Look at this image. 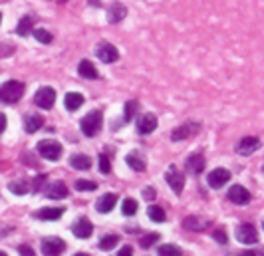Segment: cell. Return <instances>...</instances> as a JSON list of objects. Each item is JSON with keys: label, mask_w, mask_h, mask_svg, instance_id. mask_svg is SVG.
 Returning a JSON list of instances; mask_svg holds the SVG:
<instances>
[{"label": "cell", "mask_w": 264, "mask_h": 256, "mask_svg": "<svg viewBox=\"0 0 264 256\" xmlns=\"http://www.w3.org/2000/svg\"><path fill=\"white\" fill-rule=\"evenodd\" d=\"M80 127H82V133H84L86 137H96V135L100 133V129L104 127V113H102L100 109L90 111V113L82 119Z\"/></svg>", "instance_id": "obj_1"}, {"label": "cell", "mask_w": 264, "mask_h": 256, "mask_svg": "<svg viewBox=\"0 0 264 256\" xmlns=\"http://www.w3.org/2000/svg\"><path fill=\"white\" fill-rule=\"evenodd\" d=\"M24 96V84L10 80L6 84L0 86V102L4 103H16L20 102V98Z\"/></svg>", "instance_id": "obj_2"}, {"label": "cell", "mask_w": 264, "mask_h": 256, "mask_svg": "<svg viewBox=\"0 0 264 256\" xmlns=\"http://www.w3.org/2000/svg\"><path fill=\"white\" fill-rule=\"evenodd\" d=\"M165 181H167L169 187L175 191V195H181V193H183V187H185V175H183L175 165H171V167L167 169V173H165Z\"/></svg>", "instance_id": "obj_3"}, {"label": "cell", "mask_w": 264, "mask_h": 256, "mask_svg": "<svg viewBox=\"0 0 264 256\" xmlns=\"http://www.w3.org/2000/svg\"><path fill=\"white\" fill-rule=\"evenodd\" d=\"M38 153L48 161H58L62 155V145L58 141H52V139H44L38 143Z\"/></svg>", "instance_id": "obj_4"}, {"label": "cell", "mask_w": 264, "mask_h": 256, "mask_svg": "<svg viewBox=\"0 0 264 256\" xmlns=\"http://www.w3.org/2000/svg\"><path fill=\"white\" fill-rule=\"evenodd\" d=\"M64 250H66V242H64L62 238L50 236V238H44V240H42V254L60 256Z\"/></svg>", "instance_id": "obj_5"}, {"label": "cell", "mask_w": 264, "mask_h": 256, "mask_svg": "<svg viewBox=\"0 0 264 256\" xmlns=\"http://www.w3.org/2000/svg\"><path fill=\"white\" fill-rule=\"evenodd\" d=\"M34 102L38 107H42V109H50L54 107V103H56V92H54L52 88H40L38 92H36V96H34Z\"/></svg>", "instance_id": "obj_6"}, {"label": "cell", "mask_w": 264, "mask_h": 256, "mask_svg": "<svg viewBox=\"0 0 264 256\" xmlns=\"http://www.w3.org/2000/svg\"><path fill=\"white\" fill-rule=\"evenodd\" d=\"M96 54H98V58H100L104 64H113V62L119 60V52H117V48H115L113 44H107V42L98 44Z\"/></svg>", "instance_id": "obj_7"}, {"label": "cell", "mask_w": 264, "mask_h": 256, "mask_svg": "<svg viewBox=\"0 0 264 256\" xmlns=\"http://www.w3.org/2000/svg\"><path fill=\"white\" fill-rule=\"evenodd\" d=\"M236 240L242 242V244H254L258 240V234H256V228L252 224H240L236 228Z\"/></svg>", "instance_id": "obj_8"}, {"label": "cell", "mask_w": 264, "mask_h": 256, "mask_svg": "<svg viewBox=\"0 0 264 256\" xmlns=\"http://www.w3.org/2000/svg\"><path fill=\"white\" fill-rule=\"evenodd\" d=\"M230 181V173L226 171V169H214L211 171L209 175H207V183H209V187L212 189H218V187H222V185H226Z\"/></svg>", "instance_id": "obj_9"}, {"label": "cell", "mask_w": 264, "mask_h": 256, "mask_svg": "<svg viewBox=\"0 0 264 256\" xmlns=\"http://www.w3.org/2000/svg\"><path fill=\"white\" fill-rule=\"evenodd\" d=\"M228 199L234 203V205H248L250 203V193L242 187V185H232L228 189Z\"/></svg>", "instance_id": "obj_10"}, {"label": "cell", "mask_w": 264, "mask_h": 256, "mask_svg": "<svg viewBox=\"0 0 264 256\" xmlns=\"http://www.w3.org/2000/svg\"><path fill=\"white\" fill-rule=\"evenodd\" d=\"M155 129H157V117H155V115L145 113V115H141V117L137 119V131H139L141 135H149V133H153Z\"/></svg>", "instance_id": "obj_11"}, {"label": "cell", "mask_w": 264, "mask_h": 256, "mask_svg": "<svg viewBox=\"0 0 264 256\" xmlns=\"http://www.w3.org/2000/svg\"><path fill=\"white\" fill-rule=\"evenodd\" d=\"M72 232H74L78 238H90L92 232H94V224H92L88 218H80V220L72 226Z\"/></svg>", "instance_id": "obj_12"}, {"label": "cell", "mask_w": 264, "mask_h": 256, "mask_svg": "<svg viewBox=\"0 0 264 256\" xmlns=\"http://www.w3.org/2000/svg\"><path fill=\"white\" fill-rule=\"evenodd\" d=\"M256 149H260V139L258 137H244L240 139V143L236 145V151L240 155H250Z\"/></svg>", "instance_id": "obj_13"}, {"label": "cell", "mask_w": 264, "mask_h": 256, "mask_svg": "<svg viewBox=\"0 0 264 256\" xmlns=\"http://www.w3.org/2000/svg\"><path fill=\"white\" fill-rule=\"evenodd\" d=\"M125 14H127V8H125L121 2H113V4L109 6V10H107V20H109L111 24H117V22H121V20L125 18Z\"/></svg>", "instance_id": "obj_14"}, {"label": "cell", "mask_w": 264, "mask_h": 256, "mask_svg": "<svg viewBox=\"0 0 264 256\" xmlns=\"http://www.w3.org/2000/svg\"><path fill=\"white\" fill-rule=\"evenodd\" d=\"M42 125H44V117L38 115V113H30L24 119V131L26 133H36V131L42 129Z\"/></svg>", "instance_id": "obj_15"}, {"label": "cell", "mask_w": 264, "mask_h": 256, "mask_svg": "<svg viewBox=\"0 0 264 256\" xmlns=\"http://www.w3.org/2000/svg\"><path fill=\"white\" fill-rule=\"evenodd\" d=\"M185 169H187L189 173H193V175H201V173H203V169H205V157H203V155H199V153L191 155V157L187 159Z\"/></svg>", "instance_id": "obj_16"}, {"label": "cell", "mask_w": 264, "mask_h": 256, "mask_svg": "<svg viewBox=\"0 0 264 256\" xmlns=\"http://www.w3.org/2000/svg\"><path fill=\"white\" fill-rule=\"evenodd\" d=\"M115 205H117V197H115L113 193H107V195H102V197L98 199V203H96V208H98V212L106 214V212H111Z\"/></svg>", "instance_id": "obj_17"}, {"label": "cell", "mask_w": 264, "mask_h": 256, "mask_svg": "<svg viewBox=\"0 0 264 256\" xmlns=\"http://www.w3.org/2000/svg\"><path fill=\"white\" fill-rule=\"evenodd\" d=\"M78 74L82 76V78H86V80H98V70H96V66L90 62V60H82L80 64H78Z\"/></svg>", "instance_id": "obj_18"}, {"label": "cell", "mask_w": 264, "mask_h": 256, "mask_svg": "<svg viewBox=\"0 0 264 256\" xmlns=\"http://www.w3.org/2000/svg\"><path fill=\"white\" fill-rule=\"evenodd\" d=\"M64 105H66L68 111H76V109H80V107L84 105V96L78 94V92H70V94H66V98H64Z\"/></svg>", "instance_id": "obj_19"}, {"label": "cell", "mask_w": 264, "mask_h": 256, "mask_svg": "<svg viewBox=\"0 0 264 256\" xmlns=\"http://www.w3.org/2000/svg\"><path fill=\"white\" fill-rule=\"evenodd\" d=\"M62 214H64V208L62 206H46V208H42V210L36 212V218H42V220H58Z\"/></svg>", "instance_id": "obj_20"}, {"label": "cell", "mask_w": 264, "mask_h": 256, "mask_svg": "<svg viewBox=\"0 0 264 256\" xmlns=\"http://www.w3.org/2000/svg\"><path fill=\"white\" fill-rule=\"evenodd\" d=\"M70 165H72L74 169H78V171H88V169L92 167V159L84 153L72 155V157H70Z\"/></svg>", "instance_id": "obj_21"}, {"label": "cell", "mask_w": 264, "mask_h": 256, "mask_svg": "<svg viewBox=\"0 0 264 256\" xmlns=\"http://www.w3.org/2000/svg\"><path fill=\"white\" fill-rule=\"evenodd\" d=\"M68 195H70V191H68L66 183H62V181H56L48 187V197L50 199H66Z\"/></svg>", "instance_id": "obj_22"}, {"label": "cell", "mask_w": 264, "mask_h": 256, "mask_svg": "<svg viewBox=\"0 0 264 256\" xmlns=\"http://www.w3.org/2000/svg\"><path fill=\"white\" fill-rule=\"evenodd\" d=\"M207 224H209V222H203V220H201V218H197V216H187V218L183 220V226H185L187 230H195V232L205 230V228H207Z\"/></svg>", "instance_id": "obj_23"}, {"label": "cell", "mask_w": 264, "mask_h": 256, "mask_svg": "<svg viewBox=\"0 0 264 256\" xmlns=\"http://www.w3.org/2000/svg\"><path fill=\"white\" fill-rule=\"evenodd\" d=\"M125 163L133 169V171H143L145 169V161L139 157V155H135V153H129L127 157H125Z\"/></svg>", "instance_id": "obj_24"}, {"label": "cell", "mask_w": 264, "mask_h": 256, "mask_svg": "<svg viewBox=\"0 0 264 256\" xmlns=\"http://www.w3.org/2000/svg\"><path fill=\"white\" fill-rule=\"evenodd\" d=\"M16 32H18L20 36H28L30 32H34V30H32V16H24V18L18 22Z\"/></svg>", "instance_id": "obj_25"}, {"label": "cell", "mask_w": 264, "mask_h": 256, "mask_svg": "<svg viewBox=\"0 0 264 256\" xmlns=\"http://www.w3.org/2000/svg\"><path fill=\"white\" fill-rule=\"evenodd\" d=\"M147 214H149V218L153 220V222H165V210L161 208V206H155V205H151L149 208H147Z\"/></svg>", "instance_id": "obj_26"}, {"label": "cell", "mask_w": 264, "mask_h": 256, "mask_svg": "<svg viewBox=\"0 0 264 256\" xmlns=\"http://www.w3.org/2000/svg\"><path fill=\"white\" fill-rule=\"evenodd\" d=\"M191 135V127L189 125H179L173 133H171V139L173 141H183V139H187Z\"/></svg>", "instance_id": "obj_27"}, {"label": "cell", "mask_w": 264, "mask_h": 256, "mask_svg": "<svg viewBox=\"0 0 264 256\" xmlns=\"http://www.w3.org/2000/svg\"><path fill=\"white\" fill-rule=\"evenodd\" d=\"M76 189L82 191V193H92L98 189V183L96 181H86V179H78L76 181Z\"/></svg>", "instance_id": "obj_28"}, {"label": "cell", "mask_w": 264, "mask_h": 256, "mask_svg": "<svg viewBox=\"0 0 264 256\" xmlns=\"http://www.w3.org/2000/svg\"><path fill=\"white\" fill-rule=\"evenodd\" d=\"M117 242H119V236H117V234H106V236L100 240V248H102V250H111L113 246H117Z\"/></svg>", "instance_id": "obj_29"}, {"label": "cell", "mask_w": 264, "mask_h": 256, "mask_svg": "<svg viewBox=\"0 0 264 256\" xmlns=\"http://www.w3.org/2000/svg\"><path fill=\"white\" fill-rule=\"evenodd\" d=\"M121 212H123L125 216H133V214L137 212V201H135V199H125V201L121 203Z\"/></svg>", "instance_id": "obj_30"}, {"label": "cell", "mask_w": 264, "mask_h": 256, "mask_svg": "<svg viewBox=\"0 0 264 256\" xmlns=\"http://www.w3.org/2000/svg\"><path fill=\"white\" fill-rule=\"evenodd\" d=\"M137 107H139V105H137V102H133V100L125 103V109H123V121H125V123H127V121H131V119L135 117Z\"/></svg>", "instance_id": "obj_31"}, {"label": "cell", "mask_w": 264, "mask_h": 256, "mask_svg": "<svg viewBox=\"0 0 264 256\" xmlns=\"http://www.w3.org/2000/svg\"><path fill=\"white\" fill-rule=\"evenodd\" d=\"M8 189L14 193V195H26L28 193V183L26 181H12L8 185Z\"/></svg>", "instance_id": "obj_32"}, {"label": "cell", "mask_w": 264, "mask_h": 256, "mask_svg": "<svg viewBox=\"0 0 264 256\" xmlns=\"http://www.w3.org/2000/svg\"><path fill=\"white\" fill-rule=\"evenodd\" d=\"M181 248L175 246V244H163L159 246V256H181Z\"/></svg>", "instance_id": "obj_33"}, {"label": "cell", "mask_w": 264, "mask_h": 256, "mask_svg": "<svg viewBox=\"0 0 264 256\" xmlns=\"http://www.w3.org/2000/svg\"><path fill=\"white\" fill-rule=\"evenodd\" d=\"M32 34H34V38H36L38 42H42V44H50V42L54 40L52 34H50L48 30H44V28H36Z\"/></svg>", "instance_id": "obj_34"}, {"label": "cell", "mask_w": 264, "mask_h": 256, "mask_svg": "<svg viewBox=\"0 0 264 256\" xmlns=\"http://www.w3.org/2000/svg\"><path fill=\"white\" fill-rule=\"evenodd\" d=\"M157 240H159V234L157 232H153V234H145V236L141 238V242H139V244H141L143 248H149V246H153Z\"/></svg>", "instance_id": "obj_35"}, {"label": "cell", "mask_w": 264, "mask_h": 256, "mask_svg": "<svg viewBox=\"0 0 264 256\" xmlns=\"http://www.w3.org/2000/svg\"><path fill=\"white\" fill-rule=\"evenodd\" d=\"M100 171L107 175L111 171V163H109V157L107 155H100Z\"/></svg>", "instance_id": "obj_36"}, {"label": "cell", "mask_w": 264, "mask_h": 256, "mask_svg": "<svg viewBox=\"0 0 264 256\" xmlns=\"http://www.w3.org/2000/svg\"><path fill=\"white\" fill-rule=\"evenodd\" d=\"M212 238H214V240H216L218 244H226V240H228V238H226V232H224L222 228H218V230H214V234H212Z\"/></svg>", "instance_id": "obj_37"}, {"label": "cell", "mask_w": 264, "mask_h": 256, "mask_svg": "<svg viewBox=\"0 0 264 256\" xmlns=\"http://www.w3.org/2000/svg\"><path fill=\"white\" fill-rule=\"evenodd\" d=\"M44 183H46V175H38V177L34 179V183H32V189H34V191H40Z\"/></svg>", "instance_id": "obj_38"}, {"label": "cell", "mask_w": 264, "mask_h": 256, "mask_svg": "<svg viewBox=\"0 0 264 256\" xmlns=\"http://www.w3.org/2000/svg\"><path fill=\"white\" fill-rule=\"evenodd\" d=\"M18 252H20V256H34V250L28 244H20L18 246Z\"/></svg>", "instance_id": "obj_39"}, {"label": "cell", "mask_w": 264, "mask_h": 256, "mask_svg": "<svg viewBox=\"0 0 264 256\" xmlns=\"http://www.w3.org/2000/svg\"><path fill=\"white\" fill-rule=\"evenodd\" d=\"M143 197H145V199H147V201H153V199H155V197H157V191H155V189H153V187H147V189H145V191H143Z\"/></svg>", "instance_id": "obj_40"}, {"label": "cell", "mask_w": 264, "mask_h": 256, "mask_svg": "<svg viewBox=\"0 0 264 256\" xmlns=\"http://www.w3.org/2000/svg\"><path fill=\"white\" fill-rule=\"evenodd\" d=\"M238 256H264V250H242Z\"/></svg>", "instance_id": "obj_41"}, {"label": "cell", "mask_w": 264, "mask_h": 256, "mask_svg": "<svg viewBox=\"0 0 264 256\" xmlns=\"http://www.w3.org/2000/svg\"><path fill=\"white\" fill-rule=\"evenodd\" d=\"M117 256H133V248L131 246H121V250L117 252Z\"/></svg>", "instance_id": "obj_42"}, {"label": "cell", "mask_w": 264, "mask_h": 256, "mask_svg": "<svg viewBox=\"0 0 264 256\" xmlns=\"http://www.w3.org/2000/svg\"><path fill=\"white\" fill-rule=\"evenodd\" d=\"M6 129V115L4 113H0V133Z\"/></svg>", "instance_id": "obj_43"}, {"label": "cell", "mask_w": 264, "mask_h": 256, "mask_svg": "<svg viewBox=\"0 0 264 256\" xmlns=\"http://www.w3.org/2000/svg\"><path fill=\"white\" fill-rule=\"evenodd\" d=\"M0 256H8V254H6V252H2V250H0Z\"/></svg>", "instance_id": "obj_44"}, {"label": "cell", "mask_w": 264, "mask_h": 256, "mask_svg": "<svg viewBox=\"0 0 264 256\" xmlns=\"http://www.w3.org/2000/svg\"><path fill=\"white\" fill-rule=\"evenodd\" d=\"M76 256H86V254H84V252H80V254H76Z\"/></svg>", "instance_id": "obj_45"}, {"label": "cell", "mask_w": 264, "mask_h": 256, "mask_svg": "<svg viewBox=\"0 0 264 256\" xmlns=\"http://www.w3.org/2000/svg\"><path fill=\"white\" fill-rule=\"evenodd\" d=\"M0 22H2V14H0Z\"/></svg>", "instance_id": "obj_46"}, {"label": "cell", "mask_w": 264, "mask_h": 256, "mask_svg": "<svg viewBox=\"0 0 264 256\" xmlns=\"http://www.w3.org/2000/svg\"><path fill=\"white\" fill-rule=\"evenodd\" d=\"M60 2H66V0H60Z\"/></svg>", "instance_id": "obj_47"}, {"label": "cell", "mask_w": 264, "mask_h": 256, "mask_svg": "<svg viewBox=\"0 0 264 256\" xmlns=\"http://www.w3.org/2000/svg\"><path fill=\"white\" fill-rule=\"evenodd\" d=\"M262 228H264V222H262Z\"/></svg>", "instance_id": "obj_48"}]
</instances>
